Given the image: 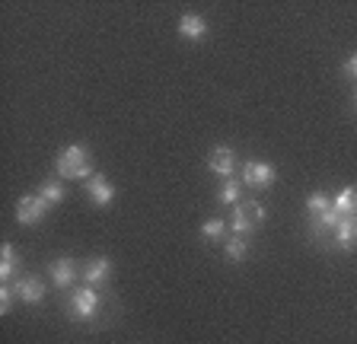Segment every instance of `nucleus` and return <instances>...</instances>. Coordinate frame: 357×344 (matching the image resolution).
<instances>
[{
    "instance_id": "nucleus-1",
    "label": "nucleus",
    "mask_w": 357,
    "mask_h": 344,
    "mask_svg": "<svg viewBox=\"0 0 357 344\" xmlns=\"http://www.w3.org/2000/svg\"><path fill=\"white\" fill-rule=\"evenodd\" d=\"M54 172L61 179H93V157L83 143H70L54 157Z\"/></svg>"
},
{
    "instance_id": "nucleus-2",
    "label": "nucleus",
    "mask_w": 357,
    "mask_h": 344,
    "mask_svg": "<svg viewBox=\"0 0 357 344\" xmlns=\"http://www.w3.org/2000/svg\"><path fill=\"white\" fill-rule=\"evenodd\" d=\"M99 293L96 287H77L70 297H67V313H70V319H93V315L99 313Z\"/></svg>"
},
{
    "instance_id": "nucleus-3",
    "label": "nucleus",
    "mask_w": 357,
    "mask_h": 344,
    "mask_svg": "<svg viewBox=\"0 0 357 344\" xmlns=\"http://www.w3.org/2000/svg\"><path fill=\"white\" fill-rule=\"evenodd\" d=\"M268 210L261 208L259 201H243L236 204V210H233V236H249V233L255 230V226L265 220Z\"/></svg>"
},
{
    "instance_id": "nucleus-4",
    "label": "nucleus",
    "mask_w": 357,
    "mask_h": 344,
    "mask_svg": "<svg viewBox=\"0 0 357 344\" xmlns=\"http://www.w3.org/2000/svg\"><path fill=\"white\" fill-rule=\"evenodd\" d=\"M48 208H52V204L45 201L42 195H22L20 201H16V220H20L22 226H36L48 217Z\"/></svg>"
},
{
    "instance_id": "nucleus-5",
    "label": "nucleus",
    "mask_w": 357,
    "mask_h": 344,
    "mask_svg": "<svg viewBox=\"0 0 357 344\" xmlns=\"http://www.w3.org/2000/svg\"><path fill=\"white\" fill-rule=\"evenodd\" d=\"M275 166L265 163V159H249V163H243V185L249 188H268L275 185Z\"/></svg>"
},
{
    "instance_id": "nucleus-6",
    "label": "nucleus",
    "mask_w": 357,
    "mask_h": 344,
    "mask_svg": "<svg viewBox=\"0 0 357 344\" xmlns=\"http://www.w3.org/2000/svg\"><path fill=\"white\" fill-rule=\"evenodd\" d=\"M13 290H16V299H22L26 306H38V303L45 299V293H48V287H45L42 277H36V274H22V277H16Z\"/></svg>"
},
{
    "instance_id": "nucleus-7",
    "label": "nucleus",
    "mask_w": 357,
    "mask_h": 344,
    "mask_svg": "<svg viewBox=\"0 0 357 344\" xmlns=\"http://www.w3.org/2000/svg\"><path fill=\"white\" fill-rule=\"evenodd\" d=\"M83 274V268L70 258V255H64V258H54L52 262V281L58 290H70V287L77 284V277Z\"/></svg>"
},
{
    "instance_id": "nucleus-8",
    "label": "nucleus",
    "mask_w": 357,
    "mask_h": 344,
    "mask_svg": "<svg viewBox=\"0 0 357 344\" xmlns=\"http://www.w3.org/2000/svg\"><path fill=\"white\" fill-rule=\"evenodd\" d=\"M208 169L214 175H223V179H233V169H236V153L230 147H214L208 157Z\"/></svg>"
},
{
    "instance_id": "nucleus-9",
    "label": "nucleus",
    "mask_w": 357,
    "mask_h": 344,
    "mask_svg": "<svg viewBox=\"0 0 357 344\" xmlns=\"http://www.w3.org/2000/svg\"><path fill=\"white\" fill-rule=\"evenodd\" d=\"M86 198L96 208H105V204L115 201V185L105 175H93V179H86Z\"/></svg>"
},
{
    "instance_id": "nucleus-10",
    "label": "nucleus",
    "mask_w": 357,
    "mask_h": 344,
    "mask_svg": "<svg viewBox=\"0 0 357 344\" xmlns=\"http://www.w3.org/2000/svg\"><path fill=\"white\" fill-rule=\"evenodd\" d=\"M176 29L185 42H201V38L208 36V19L198 16V13H182V19H178Z\"/></svg>"
},
{
    "instance_id": "nucleus-11",
    "label": "nucleus",
    "mask_w": 357,
    "mask_h": 344,
    "mask_svg": "<svg viewBox=\"0 0 357 344\" xmlns=\"http://www.w3.org/2000/svg\"><path fill=\"white\" fill-rule=\"evenodd\" d=\"M112 274V262L109 258H93V262L83 265V281H86V287H99L105 284Z\"/></svg>"
},
{
    "instance_id": "nucleus-12",
    "label": "nucleus",
    "mask_w": 357,
    "mask_h": 344,
    "mask_svg": "<svg viewBox=\"0 0 357 344\" xmlns=\"http://www.w3.org/2000/svg\"><path fill=\"white\" fill-rule=\"evenodd\" d=\"M335 246L342 249V252H351L357 249V217H344L335 230Z\"/></svg>"
},
{
    "instance_id": "nucleus-13",
    "label": "nucleus",
    "mask_w": 357,
    "mask_h": 344,
    "mask_svg": "<svg viewBox=\"0 0 357 344\" xmlns=\"http://www.w3.org/2000/svg\"><path fill=\"white\" fill-rule=\"evenodd\" d=\"M332 204H335V210H338V217H357V185H348V188H342L338 195L332 198Z\"/></svg>"
},
{
    "instance_id": "nucleus-14",
    "label": "nucleus",
    "mask_w": 357,
    "mask_h": 344,
    "mask_svg": "<svg viewBox=\"0 0 357 344\" xmlns=\"http://www.w3.org/2000/svg\"><path fill=\"white\" fill-rule=\"evenodd\" d=\"M16 271H20V255H16V249L10 242H3V249H0V281L7 284Z\"/></svg>"
},
{
    "instance_id": "nucleus-15",
    "label": "nucleus",
    "mask_w": 357,
    "mask_h": 344,
    "mask_svg": "<svg viewBox=\"0 0 357 344\" xmlns=\"http://www.w3.org/2000/svg\"><path fill=\"white\" fill-rule=\"evenodd\" d=\"M223 255H227L230 262H243L245 255H249V242H245V236H230V240L223 242Z\"/></svg>"
},
{
    "instance_id": "nucleus-16",
    "label": "nucleus",
    "mask_w": 357,
    "mask_h": 344,
    "mask_svg": "<svg viewBox=\"0 0 357 344\" xmlns=\"http://www.w3.org/2000/svg\"><path fill=\"white\" fill-rule=\"evenodd\" d=\"M38 195H42L48 204H61V201H64L67 191H64V185H61V182L48 179V182H42V188H38Z\"/></svg>"
},
{
    "instance_id": "nucleus-17",
    "label": "nucleus",
    "mask_w": 357,
    "mask_h": 344,
    "mask_svg": "<svg viewBox=\"0 0 357 344\" xmlns=\"http://www.w3.org/2000/svg\"><path fill=\"white\" fill-rule=\"evenodd\" d=\"M239 185H243L239 179H223L217 201H220V204H236V201H239Z\"/></svg>"
},
{
    "instance_id": "nucleus-18",
    "label": "nucleus",
    "mask_w": 357,
    "mask_h": 344,
    "mask_svg": "<svg viewBox=\"0 0 357 344\" xmlns=\"http://www.w3.org/2000/svg\"><path fill=\"white\" fill-rule=\"evenodd\" d=\"M328 208H332V198L322 195V191H319V195H312L310 201H306V214H310V220H312V217H322Z\"/></svg>"
},
{
    "instance_id": "nucleus-19",
    "label": "nucleus",
    "mask_w": 357,
    "mask_h": 344,
    "mask_svg": "<svg viewBox=\"0 0 357 344\" xmlns=\"http://www.w3.org/2000/svg\"><path fill=\"white\" fill-rule=\"evenodd\" d=\"M201 236L204 240H223L227 236V224L223 220H208V224H201Z\"/></svg>"
},
{
    "instance_id": "nucleus-20",
    "label": "nucleus",
    "mask_w": 357,
    "mask_h": 344,
    "mask_svg": "<svg viewBox=\"0 0 357 344\" xmlns=\"http://www.w3.org/2000/svg\"><path fill=\"white\" fill-rule=\"evenodd\" d=\"M13 299H16V290H13V287H10V284L0 287V313H3V315L13 309Z\"/></svg>"
},
{
    "instance_id": "nucleus-21",
    "label": "nucleus",
    "mask_w": 357,
    "mask_h": 344,
    "mask_svg": "<svg viewBox=\"0 0 357 344\" xmlns=\"http://www.w3.org/2000/svg\"><path fill=\"white\" fill-rule=\"evenodd\" d=\"M342 70H344V77H351V80H357V54H348V58H344Z\"/></svg>"
},
{
    "instance_id": "nucleus-22",
    "label": "nucleus",
    "mask_w": 357,
    "mask_h": 344,
    "mask_svg": "<svg viewBox=\"0 0 357 344\" xmlns=\"http://www.w3.org/2000/svg\"><path fill=\"white\" fill-rule=\"evenodd\" d=\"M354 109H357V90H354Z\"/></svg>"
}]
</instances>
